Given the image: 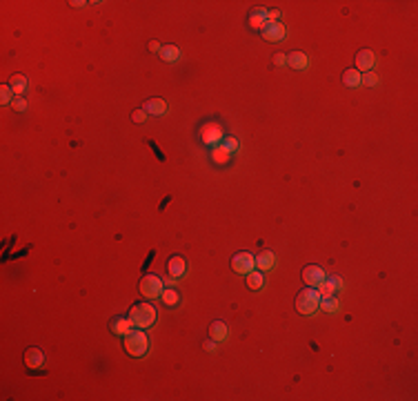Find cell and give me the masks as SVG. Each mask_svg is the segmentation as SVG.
Returning a JSON list of instances; mask_svg holds the SVG:
<instances>
[{"mask_svg": "<svg viewBox=\"0 0 418 401\" xmlns=\"http://www.w3.org/2000/svg\"><path fill=\"white\" fill-rule=\"evenodd\" d=\"M156 319H158V312L152 303H138L129 312V321L133 323V328H141V330L152 328V325L156 323Z\"/></svg>", "mask_w": 418, "mask_h": 401, "instance_id": "cell-1", "label": "cell"}, {"mask_svg": "<svg viewBox=\"0 0 418 401\" xmlns=\"http://www.w3.org/2000/svg\"><path fill=\"white\" fill-rule=\"evenodd\" d=\"M125 350H127V355H131V357H145L149 350L147 334H145L141 328H131L129 332L125 334Z\"/></svg>", "mask_w": 418, "mask_h": 401, "instance_id": "cell-2", "label": "cell"}, {"mask_svg": "<svg viewBox=\"0 0 418 401\" xmlns=\"http://www.w3.org/2000/svg\"><path fill=\"white\" fill-rule=\"evenodd\" d=\"M320 308V292L314 290V288H307V290L298 292L296 297V310L305 317H309V314H314L316 310Z\"/></svg>", "mask_w": 418, "mask_h": 401, "instance_id": "cell-3", "label": "cell"}, {"mask_svg": "<svg viewBox=\"0 0 418 401\" xmlns=\"http://www.w3.org/2000/svg\"><path fill=\"white\" fill-rule=\"evenodd\" d=\"M141 294L143 297H147V299H158L160 294H163V290H165V283H163V279L160 276H156V274H147V276H143L141 279Z\"/></svg>", "mask_w": 418, "mask_h": 401, "instance_id": "cell-4", "label": "cell"}, {"mask_svg": "<svg viewBox=\"0 0 418 401\" xmlns=\"http://www.w3.org/2000/svg\"><path fill=\"white\" fill-rule=\"evenodd\" d=\"M225 138V132H223V125L221 123H205V125L200 127V141L205 143V145L209 147H214V145H218Z\"/></svg>", "mask_w": 418, "mask_h": 401, "instance_id": "cell-5", "label": "cell"}, {"mask_svg": "<svg viewBox=\"0 0 418 401\" xmlns=\"http://www.w3.org/2000/svg\"><path fill=\"white\" fill-rule=\"evenodd\" d=\"M232 267H234L236 274H249V272H254V267H256L254 254H249V252H238V254H234Z\"/></svg>", "mask_w": 418, "mask_h": 401, "instance_id": "cell-6", "label": "cell"}, {"mask_svg": "<svg viewBox=\"0 0 418 401\" xmlns=\"http://www.w3.org/2000/svg\"><path fill=\"white\" fill-rule=\"evenodd\" d=\"M260 31H262V38L269 42H281L285 38V25L281 20H267Z\"/></svg>", "mask_w": 418, "mask_h": 401, "instance_id": "cell-7", "label": "cell"}, {"mask_svg": "<svg viewBox=\"0 0 418 401\" xmlns=\"http://www.w3.org/2000/svg\"><path fill=\"white\" fill-rule=\"evenodd\" d=\"M325 276L327 274H325V270L320 265H307L303 270V281L307 283L309 288H318L320 283L325 281Z\"/></svg>", "mask_w": 418, "mask_h": 401, "instance_id": "cell-8", "label": "cell"}, {"mask_svg": "<svg viewBox=\"0 0 418 401\" xmlns=\"http://www.w3.org/2000/svg\"><path fill=\"white\" fill-rule=\"evenodd\" d=\"M342 288V281L340 276H325V281L318 285V292H320V299L325 297H334L336 292H338Z\"/></svg>", "mask_w": 418, "mask_h": 401, "instance_id": "cell-9", "label": "cell"}, {"mask_svg": "<svg viewBox=\"0 0 418 401\" xmlns=\"http://www.w3.org/2000/svg\"><path fill=\"white\" fill-rule=\"evenodd\" d=\"M374 63H376V56L372 49H363L356 53V72H372Z\"/></svg>", "mask_w": 418, "mask_h": 401, "instance_id": "cell-10", "label": "cell"}, {"mask_svg": "<svg viewBox=\"0 0 418 401\" xmlns=\"http://www.w3.org/2000/svg\"><path fill=\"white\" fill-rule=\"evenodd\" d=\"M254 261H256V267H258L260 272H267V270H271V267L276 265V254L271 252V250H262L260 254L254 256Z\"/></svg>", "mask_w": 418, "mask_h": 401, "instance_id": "cell-11", "label": "cell"}, {"mask_svg": "<svg viewBox=\"0 0 418 401\" xmlns=\"http://www.w3.org/2000/svg\"><path fill=\"white\" fill-rule=\"evenodd\" d=\"M143 109L147 111V114H154V116H163L165 111H167V103H165L163 98H149V100H145Z\"/></svg>", "mask_w": 418, "mask_h": 401, "instance_id": "cell-12", "label": "cell"}, {"mask_svg": "<svg viewBox=\"0 0 418 401\" xmlns=\"http://www.w3.org/2000/svg\"><path fill=\"white\" fill-rule=\"evenodd\" d=\"M25 363H27V368H40L42 363H45V355L38 350V348H29V350L25 352Z\"/></svg>", "mask_w": 418, "mask_h": 401, "instance_id": "cell-13", "label": "cell"}, {"mask_svg": "<svg viewBox=\"0 0 418 401\" xmlns=\"http://www.w3.org/2000/svg\"><path fill=\"white\" fill-rule=\"evenodd\" d=\"M209 336H212L214 341H225L229 336L227 323H223V321H214V323L209 325Z\"/></svg>", "mask_w": 418, "mask_h": 401, "instance_id": "cell-14", "label": "cell"}, {"mask_svg": "<svg viewBox=\"0 0 418 401\" xmlns=\"http://www.w3.org/2000/svg\"><path fill=\"white\" fill-rule=\"evenodd\" d=\"M133 328V323L129 321V317L127 319H122V317H116L114 321H111V332H114L116 336H125L129 330Z\"/></svg>", "mask_w": 418, "mask_h": 401, "instance_id": "cell-15", "label": "cell"}, {"mask_svg": "<svg viewBox=\"0 0 418 401\" xmlns=\"http://www.w3.org/2000/svg\"><path fill=\"white\" fill-rule=\"evenodd\" d=\"M167 272L174 279H180V276L185 274V261L180 259V256H171L169 263H167Z\"/></svg>", "mask_w": 418, "mask_h": 401, "instance_id": "cell-16", "label": "cell"}, {"mask_svg": "<svg viewBox=\"0 0 418 401\" xmlns=\"http://www.w3.org/2000/svg\"><path fill=\"white\" fill-rule=\"evenodd\" d=\"M287 65L294 67V69H307L309 67V61H307V56H305L303 51H292L287 56Z\"/></svg>", "mask_w": 418, "mask_h": 401, "instance_id": "cell-17", "label": "cell"}, {"mask_svg": "<svg viewBox=\"0 0 418 401\" xmlns=\"http://www.w3.org/2000/svg\"><path fill=\"white\" fill-rule=\"evenodd\" d=\"M209 156H212V160H214L216 165H227V163H229V158H232V154H229L223 145H214V147H212V154H209Z\"/></svg>", "mask_w": 418, "mask_h": 401, "instance_id": "cell-18", "label": "cell"}, {"mask_svg": "<svg viewBox=\"0 0 418 401\" xmlns=\"http://www.w3.org/2000/svg\"><path fill=\"white\" fill-rule=\"evenodd\" d=\"M265 23H267V9L258 7V9H254V12L249 14V25L254 27V29H262Z\"/></svg>", "mask_w": 418, "mask_h": 401, "instance_id": "cell-19", "label": "cell"}, {"mask_svg": "<svg viewBox=\"0 0 418 401\" xmlns=\"http://www.w3.org/2000/svg\"><path fill=\"white\" fill-rule=\"evenodd\" d=\"M160 299H163L165 306L176 308V306H178V301H180V294L176 292V288H165L163 294H160Z\"/></svg>", "mask_w": 418, "mask_h": 401, "instance_id": "cell-20", "label": "cell"}, {"mask_svg": "<svg viewBox=\"0 0 418 401\" xmlns=\"http://www.w3.org/2000/svg\"><path fill=\"white\" fill-rule=\"evenodd\" d=\"M160 58H163L165 63H176L180 58V49L176 45H165L163 49H160Z\"/></svg>", "mask_w": 418, "mask_h": 401, "instance_id": "cell-21", "label": "cell"}, {"mask_svg": "<svg viewBox=\"0 0 418 401\" xmlns=\"http://www.w3.org/2000/svg\"><path fill=\"white\" fill-rule=\"evenodd\" d=\"M9 87L14 89L16 96H23L25 89H27V78L23 76V74H16V76H12V80H9Z\"/></svg>", "mask_w": 418, "mask_h": 401, "instance_id": "cell-22", "label": "cell"}, {"mask_svg": "<svg viewBox=\"0 0 418 401\" xmlns=\"http://www.w3.org/2000/svg\"><path fill=\"white\" fill-rule=\"evenodd\" d=\"M361 72H356V69H347L345 74H342V83L347 85V87H358L361 85Z\"/></svg>", "mask_w": 418, "mask_h": 401, "instance_id": "cell-23", "label": "cell"}, {"mask_svg": "<svg viewBox=\"0 0 418 401\" xmlns=\"http://www.w3.org/2000/svg\"><path fill=\"white\" fill-rule=\"evenodd\" d=\"M247 285H249V290H262V285H265V276H262V272H249Z\"/></svg>", "mask_w": 418, "mask_h": 401, "instance_id": "cell-24", "label": "cell"}, {"mask_svg": "<svg viewBox=\"0 0 418 401\" xmlns=\"http://www.w3.org/2000/svg\"><path fill=\"white\" fill-rule=\"evenodd\" d=\"M320 308H323L325 312H329V314H336L340 310V303H338L336 297H325V299H320Z\"/></svg>", "mask_w": 418, "mask_h": 401, "instance_id": "cell-25", "label": "cell"}, {"mask_svg": "<svg viewBox=\"0 0 418 401\" xmlns=\"http://www.w3.org/2000/svg\"><path fill=\"white\" fill-rule=\"evenodd\" d=\"M12 96H14V89L9 87V85H3V87H0V103L3 105L12 103Z\"/></svg>", "mask_w": 418, "mask_h": 401, "instance_id": "cell-26", "label": "cell"}, {"mask_svg": "<svg viewBox=\"0 0 418 401\" xmlns=\"http://www.w3.org/2000/svg\"><path fill=\"white\" fill-rule=\"evenodd\" d=\"M223 147L227 149L229 154H234L236 149L240 147V143H238V138H234V136H227V138H223Z\"/></svg>", "mask_w": 418, "mask_h": 401, "instance_id": "cell-27", "label": "cell"}, {"mask_svg": "<svg viewBox=\"0 0 418 401\" xmlns=\"http://www.w3.org/2000/svg\"><path fill=\"white\" fill-rule=\"evenodd\" d=\"M361 83H363V85H367V87H376V85H378V76H376L374 72H365V74L361 76Z\"/></svg>", "mask_w": 418, "mask_h": 401, "instance_id": "cell-28", "label": "cell"}, {"mask_svg": "<svg viewBox=\"0 0 418 401\" xmlns=\"http://www.w3.org/2000/svg\"><path fill=\"white\" fill-rule=\"evenodd\" d=\"M14 109L16 111H25L27 109V100L23 98V96H16V98H14Z\"/></svg>", "mask_w": 418, "mask_h": 401, "instance_id": "cell-29", "label": "cell"}, {"mask_svg": "<svg viewBox=\"0 0 418 401\" xmlns=\"http://www.w3.org/2000/svg\"><path fill=\"white\" fill-rule=\"evenodd\" d=\"M145 119H147V111H145V109H136L131 114V121L133 123H145Z\"/></svg>", "mask_w": 418, "mask_h": 401, "instance_id": "cell-30", "label": "cell"}, {"mask_svg": "<svg viewBox=\"0 0 418 401\" xmlns=\"http://www.w3.org/2000/svg\"><path fill=\"white\" fill-rule=\"evenodd\" d=\"M274 65H278V67L287 65V56H285V53H276V56H274Z\"/></svg>", "mask_w": 418, "mask_h": 401, "instance_id": "cell-31", "label": "cell"}, {"mask_svg": "<svg viewBox=\"0 0 418 401\" xmlns=\"http://www.w3.org/2000/svg\"><path fill=\"white\" fill-rule=\"evenodd\" d=\"M267 20H281V12H278V9H271V12H267Z\"/></svg>", "mask_w": 418, "mask_h": 401, "instance_id": "cell-32", "label": "cell"}, {"mask_svg": "<svg viewBox=\"0 0 418 401\" xmlns=\"http://www.w3.org/2000/svg\"><path fill=\"white\" fill-rule=\"evenodd\" d=\"M160 49H163V47H160V42H158V40H152V42H149V51H154V53L158 51V53H160Z\"/></svg>", "mask_w": 418, "mask_h": 401, "instance_id": "cell-33", "label": "cell"}, {"mask_svg": "<svg viewBox=\"0 0 418 401\" xmlns=\"http://www.w3.org/2000/svg\"><path fill=\"white\" fill-rule=\"evenodd\" d=\"M205 350L207 352H214V350H216V343H214V341H205Z\"/></svg>", "mask_w": 418, "mask_h": 401, "instance_id": "cell-34", "label": "cell"}]
</instances>
